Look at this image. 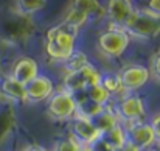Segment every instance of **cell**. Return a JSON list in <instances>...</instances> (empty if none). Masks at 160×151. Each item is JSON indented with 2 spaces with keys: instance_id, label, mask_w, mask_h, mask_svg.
<instances>
[{
  "instance_id": "14",
  "label": "cell",
  "mask_w": 160,
  "mask_h": 151,
  "mask_svg": "<svg viewBox=\"0 0 160 151\" xmlns=\"http://www.w3.org/2000/svg\"><path fill=\"white\" fill-rule=\"evenodd\" d=\"M0 92L3 97H6L11 101H25V91H23V84L17 83L16 80H12L11 76L5 78L0 83Z\"/></svg>"
},
{
  "instance_id": "16",
  "label": "cell",
  "mask_w": 160,
  "mask_h": 151,
  "mask_svg": "<svg viewBox=\"0 0 160 151\" xmlns=\"http://www.w3.org/2000/svg\"><path fill=\"white\" fill-rule=\"evenodd\" d=\"M87 17H89V14L75 2L73 5H72V8H70V11L67 13V16H65V20L62 22V23H65V25H68L70 28H75V30H78L86 20H87Z\"/></svg>"
},
{
  "instance_id": "10",
  "label": "cell",
  "mask_w": 160,
  "mask_h": 151,
  "mask_svg": "<svg viewBox=\"0 0 160 151\" xmlns=\"http://www.w3.org/2000/svg\"><path fill=\"white\" fill-rule=\"evenodd\" d=\"M106 11L110 22L115 23L118 30H123L134 13V8H132V3L128 0H110L107 3Z\"/></svg>"
},
{
  "instance_id": "26",
  "label": "cell",
  "mask_w": 160,
  "mask_h": 151,
  "mask_svg": "<svg viewBox=\"0 0 160 151\" xmlns=\"http://www.w3.org/2000/svg\"><path fill=\"white\" fill-rule=\"evenodd\" d=\"M115 151H138V150H135L132 145H129V143H126V142H124V143H123L118 150H115Z\"/></svg>"
},
{
  "instance_id": "18",
  "label": "cell",
  "mask_w": 160,
  "mask_h": 151,
  "mask_svg": "<svg viewBox=\"0 0 160 151\" xmlns=\"http://www.w3.org/2000/svg\"><path fill=\"white\" fill-rule=\"evenodd\" d=\"M84 94H86V98H87V100L93 101V103H97V104H100V106H104V103L107 101L109 95H110L101 84H95V86L87 87V89L84 91Z\"/></svg>"
},
{
  "instance_id": "23",
  "label": "cell",
  "mask_w": 160,
  "mask_h": 151,
  "mask_svg": "<svg viewBox=\"0 0 160 151\" xmlns=\"http://www.w3.org/2000/svg\"><path fill=\"white\" fill-rule=\"evenodd\" d=\"M149 126H151V129H152V133H154V137L160 140V114H157V115L152 118V122H151Z\"/></svg>"
},
{
  "instance_id": "6",
  "label": "cell",
  "mask_w": 160,
  "mask_h": 151,
  "mask_svg": "<svg viewBox=\"0 0 160 151\" xmlns=\"http://www.w3.org/2000/svg\"><path fill=\"white\" fill-rule=\"evenodd\" d=\"M124 140H126V143L132 145L135 150L142 151L148 148L156 140V137L148 123L135 122L124 131Z\"/></svg>"
},
{
  "instance_id": "29",
  "label": "cell",
  "mask_w": 160,
  "mask_h": 151,
  "mask_svg": "<svg viewBox=\"0 0 160 151\" xmlns=\"http://www.w3.org/2000/svg\"><path fill=\"white\" fill-rule=\"evenodd\" d=\"M156 151H160V150H156Z\"/></svg>"
},
{
  "instance_id": "17",
  "label": "cell",
  "mask_w": 160,
  "mask_h": 151,
  "mask_svg": "<svg viewBox=\"0 0 160 151\" xmlns=\"http://www.w3.org/2000/svg\"><path fill=\"white\" fill-rule=\"evenodd\" d=\"M76 103V111H75V114L78 115V117H82V118H92L95 114H98L104 106H100V104H97V103H93V101L87 100L86 97L84 98H81V100L75 101Z\"/></svg>"
},
{
  "instance_id": "11",
  "label": "cell",
  "mask_w": 160,
  "mask_h": 151,
  "mask_svg": "<svg viewBox=\"0 0 160 151\" xmlns=\"http://www.w3.org/2000/svg\"><path fill=\"white\" fill-rule=\"evenodd\" d=\"M117 112L123 120L135 123L145 115V106L138 97H126L118 101Z\"/></svg>"
},
{
  "instance_id": "3",
  "label": "cell",
  "mask_w": 160,
  "mask_h": 151,
  "mask_svg": "<svg viewBox=\"0 0 160 151\" xmlns=\"http://www.w3.org/2000/svg\"><path fill=\"white\" fill-rule=\"evenodd\" d=\"M100 78H101L100 72L89 62L79 70L67 73L64 78V87H65V92L73 95V94L86 91L90 86L100 84Z\"/></svg>"
},
{
  "instance_id": "12",
  "label": "cell",
  "mask_w": 160,
  "mask_h": 151,
  "mask_svg": "<svg viewBox=\"0 0 160 151\" xmlns=\"http://www.w3.org/2000/svg\"><path fill=\"white\" fill-rule=\"evenodd\" d=\"M38 75H39L38 62H36L33 58L23 56V58H20V59L16 61V64H14V67H12L11 78L16 80V81L20 83V84H27L28 81H31V80L36 78Z\"/></svg>"
},
{
  "instance_id": "15",
  "label": "cell",
  "mask_w": 160,
  "mask_h": 151,
  "mask_svg": "<svg viewBox=\"0 0 160 151\" xmlns=\"http://www.w3.org/2000/svg\"><path fill=\"white\" fill-rule=\"evenodd\" d=\"M98 142H101L106 148H109L110 151L118 150L126 140H124V131L120 128V125H117L115 128L109 129L106 133L100 134L98 137Z\"/></svg>"
},
{
  "instance_id": "28",
  "label": "cell",
  "mask_w": 160,
  "mask_h": 151,
  "mask_svg": "<svg viewBox=\"0 0 160 151\" xmlns=\"http://www.w3.org/2000/svg\"><path fill=\"white\" fill-rule=\"evenodd\" d=\"M76 151H93V148L92 147H78Z\"/></svg>"
},
{
  "instance_id": "21",
  "label": "cell",
  "mask_w": 160,
  "mask_h": 151,
  "mask_svg": "<svg viewBox=\"0 0 160 151\" xmlns=\"http://www.w3.org/2000/svg\"><path fill=\"white\" fill-rule=\"evenodd\" d=\"M100 84L106 89L109 94H110V92H117V91L121 89L118 73H106V75H101V78H100Z\"/></svg>"
},
{
  "instance_id": "4",
  "label": "cell",
  "mask_w": 160,
  "mask_h": 151,
  "mask_svg": "<svg viewBox=\"0 0 160 151\" xmlns=\"http://www.w3.org/2000/svg\"><path fill=\"white\" fill-rule=\"evenodd\" d=\"M98 50L106 56H120L129 45V36L123 30H107L103 31L98 38Z\"/></svg>"
},
{
  "instance_id": "20",
  "label": "cell",
  "mask_w": 160,
  "mask_h": 151,
  "mask_svg": "<svg viewBox=\"0 0 160 151\" xmlns=\"http://www.w3.org/2000/svg\"><path fill=\"white\" fill-rule=\"evenodd\" d=\"M86 64H89L87 56H86L84 53H81V51H73L72 56L65 61V70H67V73H70V72L79 70V69L84 67Z\"/></svg>"
},
{
  "instance_id": "8",
  "label": "cell",
  "mask_w": 160,
  "mask_h": 151,
  "mask_svg": "<svg viewBox=\"0 0 160 151\" xmlns=\"http://www.w3.org/2000/svg\"><path fill=\"white\" fill-rule=\"evenodd\" d=\"M23 91H25V101L33 103V104L34 103H41V101L52 97L53 83H52V80L48 76L38 75L36 78L28 81L27 84H23Z\"/></svg>"
},
{
  "instance_id": "7",
  "label": "cell",
  "mask_w": 160,
  "mask_h": 151,
  "mask_svg": "<svg viewBox=\"0 0 160 151\" xmlns=\"http://www.w3.org/2000/svg\"><path fill=\"white\" fill-rule=\"evenodd\" d=\"M120 84L121 91H135L142 86H145L149 80V70L145 65H126L120 70Z\"/></svg>"
},
{
  "instance_id": "2",
  "label": "cell",
  "mask_w": 160,
  "mask_h": 151,
  "mask_svg": "<svg viewBox=\"0 0 160 151\" xmlns=\"http://www.w3.org/2000/svg\"><path fill=\"white\" fill-rule=\"evenodd\" d=\"M123 31L131 38L149 39L160 33V17L148 9H134L131 19L124 25Z\"/></svg>"
},
{
  "instance_id": "13",
  "label": "cell",
  "mask_w": 160,
  "mask_h": 151,
  "mask_svg": "<svg viewBox=\"0 0 160 151\" xmlns=\"http://www.w3.org/2000/svg\"><path fill=\"white\" fill-rule=\"evenodd\" d=\"M89 122L92 123V126L98 131V134H103L109 129L115 128L118 125V120H117V115L107 109V107H103L98 114H95L92 118H89Z\"/></svg>"
},
{
  "instance_id": "9",
  "label": "cell",
  "mask_w": 160,
  "mask_h": 151,
  "mask_svg": "<svg viewBox=\"0 0 160 151\" xmlns=\"http://www.w3.org/2000/svg\"><path fill=\"white\" fill-rule=\"evenodd\" d=\"M72 140H75L79 147H89L90 143H95L100 137L98 131L92 126V123L87 118L82 117H72Z\"/></svg>"
},
{
  "instance_id": "5",
  "label": "cell",
  "mask_w": 160,
  "mask_h": 151,
  "mask_svg": "<svg viewBox=\"0 0 160 151\" xmlns=\"http://www.w3.org/2000/svg\"><path fill=\"white\" fill-rule=\"evenodd\" d=\"M75 111H76V103L68 92L61 91V92L52 94L48 104H47V114L53 120L72 118L75 115Z\"/></svg>"
},
{
  "instance_id": "1",
  "label": "cell",
  "mask_w": 160,
  "mask_h": 151,
  "mask_svg": "<svg viewBox=\"0 0 160 151\" xmlns=\"http://www.w3.org/2000/svg\"><path fill=\"white\" fill-rule=\"evenodd\" d=\"M78 30L70 28L65 23L53 27L47 33V45L45 50L48 56L56 61H67L75 51V38Z\"/></svg>"
},
{
  "instance_id": "27",
  "label": "cell",
  "mask_w": 160,
  "mask_h": 151,
  "mask_svg": "<svg viewBox=\"0 0 160 151\" xmlns=\"http://www.w3.org/2000/svg\"><path fill=\"white\" fill-rule=\"evenodd\" d=\"M23 151H47V150L42 148V147H38V145H30V147H27Z\"/></svg>"
},
{
  "instance_id": "24",
  "label": "cell",
  "mask_w": 160,
  "mask_h": 151,
  "mask_svg": "<svg viewBox=\"0 0 160 151\" xmlns=\"http://www.w3.org/2000/svg\"><path fill=\"white\" fill-rule=\"evenodd\" d=\"M152 75L157 81H160V53L156 55L152 59Z\"/></svg>"
},
{
  "instance_id": "22",
  "label": "cell",
  "mask_w": 160,
  "mask_h": 151,
  "mask_svg": "<svg viewBox=\"0 0 160 151\" xmlns=\"http://www.w3.org/2000/svg\"><path fill=\"white\" fill-rule=\"evenodd\" d=\"M78 147H79V145H78L75 140L68 139V140H61V142H58V143L54 145L53 151H76Z\"/></svg>"
},
{
  "instance_id": "25",
  "label": "cell",
  "mask_w": 160,
  "mask_h": 151,
  "mask_svg": "<svg viewBox=\"0 0 160 151\" xmlns=\"http://www.w3.org/2000/svg\"><path fill=\"white\" fill-rule=\"evenodd\" d=\"M149 13H152V14H156V16H159L160 17V0H151L149 3H148V8H146Z\"/></svg>"
},
{
  "instance_id": "19",
  "label": "cell",
  "mask_w": 160,
  "mask_h": 151,
  "mask_svg": "<svg viewBox=\"0 0 160 151\" xmlns=\"http://www.w3.org/2000/svg\"><path fill=\"white\" fill-rule=\"evenodd\" d=\"M47 2L44 0H22V2H16V8L20 14H33L42 8H45Z\"/></svg>"
}]
</instances>
